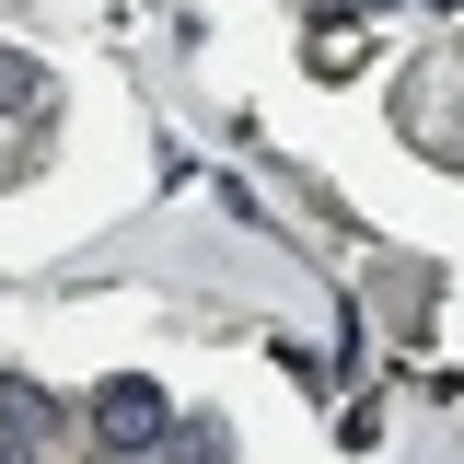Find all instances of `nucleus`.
<instances>
[{
    "mask_svg": "<svg viewBox=\"0 0 464 464\" xmlns=\"http://www.w3.org/2000/svg\"><path fill=\"white\" fill-rule=\"evenodd\" d=\"M0 430H47V395H35V383H12V372H0Z\"/></svg>",
    "mask_w": 464,
    "mask_h": 464,
    "instance_id": "obj_2",
    "label": "nucleus"
},
{
    "mask_svg": "<svg viewBox=\"0 0 464 464\" xmlns=\"http://www.w3.org/2000/svg\"><path fill=\"white\" fill-rule=\"evenodd\" d=\"M93 430H105L116 453H151V441H163V430H174V406L151 395L140 372H116V383H93Z\"/></svg>",
    "mask_w": 464,
    "mask_h": 464,
    "instance_id": "obj_1",
    "label": "nucleus"
},
{
    "mask_svg": "<svg viewBox=\"0 0 464 464\" xmlns=\"http://www.w3.org/2000/svg\"><path fill=\"white\" fill-rule=\"evenodd\" d=\"M0 464H35V430H0Z\"/></svg>",
    "mask_w": 464,
    "mask_h": 464,
    "instance_id": "obj_3",
    "label": "nucleus"
}]
</instances>
